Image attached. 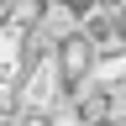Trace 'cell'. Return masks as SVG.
Listing matches in <instances>:
<instances>
[{"label": "cell", "instance_id": "obj_2", "mask_svg": "<svg viewBox=\"0 0 126 126\" xmlns=\"http://www.w3.org/2000/svg\"><path fill=\"white\" fill-rule=\"evenodd\" d=\"M16 126H53V116H16Z\"/></svg>", "mask_w": 126, "mask_h": 126}, {"label": "cell", "instance_id": "obj_1", "mask_svg": "<svg viewBox=\"0 0 126 126\" xmlns=\"http://www.w3.org/2000/svg\"><path fill=\"white\" fill-rule=\"evenodd\" d=\"M53 58H58V74H63V84H68V94L84 84V79H94V74H100V53H94L89 26H74L68 37H58Z\"/></svg>", "mask_w": 126, "mask_h": 126}]
</instances>
